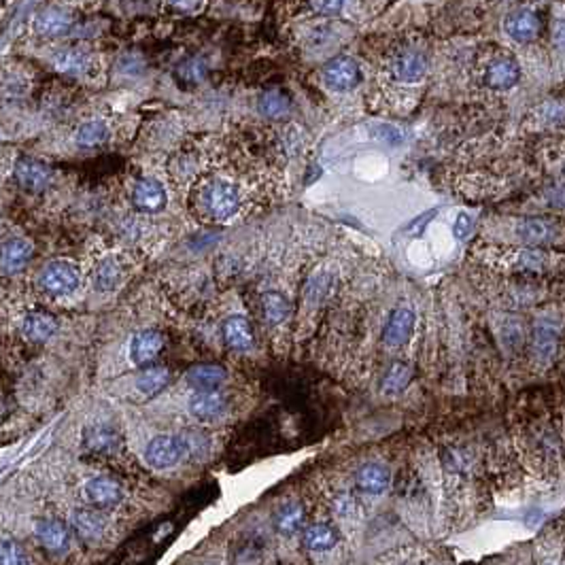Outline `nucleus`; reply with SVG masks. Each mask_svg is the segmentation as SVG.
<instances>
[{
	"label": "nucleus",
	"mask_w": 565,
	"mask_h": 565,
	"mask_svg": "<svg viewBox=\"0 0 565 565\" xmlns=\"http://www.w3.org/2000/svg\"><path fill=\"white\" fill-rule=\"evenodd\" d=\"M132 206L140 213H158L166 206V189L159 181L151 179V177H139L132 183L130 189Z\"/></svg>",
	"instance_id": "obj_10"
},
{
	"label": "nucleus",
	"mask_w": 565,
	"mask_h": 565,
	"mask_svg": "<svg viewBox=\"0 0 565 565\" xmlns=\"http://www.w3.org/2000/svg\"><path fill=\"white\" fill-rule=\"evenodd\" d=\"M147 464H151L153 468L164 470L173 468L186 457V446L179 436H158L147 445Z\"/></svg>",
	"instance_id": "obj_8"
},
{
	"label": "nucleus",
	"mask_w": 565,
	"mask_h": 565,
	"mask_svg": "<svg viewBox=\"0 0 565 565\" xmlns=\"http://www.w3.org/2000/svg\"><path fill=\"white\" fill-rule=\"evenodd\" d=\"M83 446L96 453H110L120 446V434L109 426H96L85 429Z\"/></svg>",
	"instance_id": "obj_31"
},
{
	"label": "nucleus",
	"mask_w": 565,
	"mask_h": 565,
	"mask_svg": "<svg viewBox=\"0 0 565 565\" xmlns=\"http://www.w3.org/2000/svg\"><path fill=\"white\" fill-rule=\"evenodd\" d=\"M0 565H28L26 551L15 540L0 542Z\"/></svg>",
	"instance_id": "obj_36"
},
{
	"label": "nucleus",
	"mask_w": 565,
	"mask_h": 565,
	"mask_svg": "<svg viewBox=\"0 0 565 565\" xmlns=\"http://www.w3.org/2000/svg\"><path fill=\"white\" fill-rule=\"evenodd\" d=\"M192 413L202 421H211L215 417L224 415L228 408V397L219 391H198L189 404Z\"/></svg>",
	"instance_id": "obj_22"
},
{
	"label": "nucleus",
	"mask_w": 565,
	"mask_h": 565,
	"mask_svg": "<svg viewBox=\"0 0 565 565\" xmlns=\"http://www.w3.org/2000/svg\"><path fill=\"white\" fill-rule=\"evenodd\" d=\"M186 378L196 391H219V387L228 378V372L217 364H200L194 366Z\"/></svg>",
	"instance_id": "obj_21"
},
{
	"label": "nucleus",
	"mask_w": 565,
	"mask_h": 565,
	"mask_svg": "<svg viewBox=\"0 0 565 565\" xmlns=\"http://www.w3.org/2000/svg\"><path fill=\"white\" fill-rule=\"evenodd\" d=\"M559 336H561V325L557 319L544 317L533 325L531 331V353L540 364H549L557 351Z\"/></svg>",
	"instance_id": "obj_9"
},
{
	"label": "nucleus",
	"mask_w": 565,
	"mask_h": 565,
	"mask_svg": "<svg viewBox=\"0 0 565 565\" xmlns=\"http://www.w3.org/2000/svg\"><path fill=\"white\" fill-rule=\"evenodd\" d=\"M36 538H39L41 546L53 555H64L71 549L72 531L71 527L60 519H41L36 523Z\"/></svg>",
	"instance_id": "obj_12"
},
{
	"label": "nucleus",
	"mask_w": 565,
	"mask_h": 565,
	"mask_svg": "<svg viewBox=\"0 0 565 565\" xmlns=\"http://www.w3.org/2000/svg\"><path fill=\"white\" fill-rule=\"evenodd\" d=\"M33 28L36 34L55 39V36L69 34L75 28V15L62 7H49L34 17Z\"/></svg>",
	"instance_id": "obj_14"
},
{
	"label": "nucleus",
	"mask_w": 565,
	"mask_h": 565,
	"mask_svg": "<svg viewBox=\"0 0 565 565\" xmlns=\"http://www.w3.org/2000/svg\"><path fill=\"white\" fill-rule=\"evenodd\" d=\"M355 481H358V489L361 493L380 495L385 493L387 487H389L391 474L383 464H366L359 468Z\"/></svg>",
	"instance_id": "obj_20"
},
{
	"label": "nucleus",
	"mask_w": 565,
	"mask_h": 565,
	"mask_svg": "<svg viewBox=\"0 0 565 565\" xmlns=\"http://www.w3.org/2000/svg\"><path fill=\"white\" fill-rule=\"evenodd\" d=\"M22 331L30 342H45L58 331V321H55V317L47 315V312H30L24 319Z\"/></svg>",
	"instance_id": "obj_26"
},
{
	"label": "nucleus",
	"mask_w": 565,
	"mask_h": 565,
	"mask_svg": "<svg viewBox=\"0 0 565 565\" xmlns=\"http://www.w3.org/2000/svg\"><path fill=\"white\" fill-rule=\"evenodd\" d=\"M166 5L181 15H194L202 9V0H166Z\"/></svg>",
	"instance_id": "obj_40"
},
{
	"label": "nucleus",
	"mask_w": 565,
	"mask_h": 565,
	"mask_svg": "<svg viewBox=\"0 0 565 565\" xmlns=\"http://www.w3.org/2000/svg\"><path fill=\"white\" fill-rule=\"evenodd\" d=\"M497 266L511 270L517 274L538 276L555 273L563 266L565 255L555 254V251L542 249V247H506V249H493Z\"/></svg>",
	"instance_id": "obj_2"
},
{
	"label": "nucleus",
	"mask_w": 565,
	"mask_h": 565,
	"mask_svg": "<svg viewBox=\"0 0 565 565\" xmlns=\"http://www.w3.org/2000/svg\"><path fill=\"white\" fill-rule=\"evenodd\" d=\"M472 230H474V221H472V217L468 213H462L455 221V228H453V232H455V236L459 238V241H465L472 235Z\"/></svg>",
	"instance_id": "obj_43"
},
{
	"label": "nucleus",
	"mask_w": 565,
	"mask_h": 565,
	"mask_svg": "<svg viewBox=\"0 0 565 565\" xmlns=\"http://www.w3.org/2000/svg\"><path fill=\"white\" fill-rule=\"evenodd\" d=\"M34 247L26 238H11L0 247V270L5 274H17L33 260Z\"/></svg>",
	"instance_id": "obj_17"
},
{
	"label": "nucleus",
	"mask_w": 565,
	"mask_h": 565,
	"mask_svg": "<svg viewBox=\"0 0 565 565\" xmlns=\"http://www.w3.org/2000/svg\"><path fill=\"white\" fill-rule=\"evenodd\" d=\"M415 330V312L407 309V306H400L391 312L389 321L385 325L383 331V342L387 347L397 349L404 347L410 340Z\"/></svg>",
	"instance_id": "obj_16"
},
{
	"label": "nucleus",
	"mask_w": 565,
	"mask_h": 565,
	"mask_svg": "<svg viewBox=\"0 0 565 565\" xmlns=\"http://www.w3.org/2000/svg\"><path fill=\"white\" fill-rule=\"evenodd\" d=\"M378 132H380L378 137L385 139L389 145H400L402 139H404L402 132L397 130V128H393V126H383Z\"/></svg>",
	"instance_id": "obj_44"
},
{
	"label": "nucleus",
	"mask_w": 565,
	"mask_h": 565,
	"mask_svg": "<svg viewBox=\"0 0 565 565\" xmlns=\"http://www.w3.org/2000/svg\"><path fill=\"white\" fill-rule=\"evenodd\" d=\"M323 81L334 91H351L361 83V69L349 55H338L323 69Z\"/></svg>",
	"instance_id": "obj_6"
},
{
	"label": "nucleus",
	"mask_w": 565,
	"mask_h": 565,
	"mask_svg": "<svg viewBox=\"0 0 565 565\" xmlns=\"http://www.w3.org/2000/svg\"><path fill=\"white\" fill-rule=\"evenodd\" d=\"M514 232L525 247L549 249L565 241V225L552 217H525L519 221Z\"/></svg>",
	"instance_id": "obj_3"
},
{
	"label": "nucleus",
	"mask_w": 565,
	"mask_h": 565,
	"mask_svg": "<svg viewBox=\"0 0 565 565\" xmlns=\"http://www.w3.org/2000/svg\"><path fill=\"white\" fill-rule=\"evenodd\" d=\"M410 380H413V366L407 364V361H396V364H391L389 370L385 372L380 391H383L385 396H396V393L407 389Z\"/></svg>",
	"instance_id": "obj_33"
},
{
	"label": "nucleus",
	"mask_w": 565,
	"mask_h": 565,
	"mask_svg": "<svg viewBox=\"0 0 565 565\" xmlns=\"http://www.w3.org/2000/svg\"><path fill=\"white\" fill-rule=\"evenodd\" d=\"M181 440L183 446H186V457H200L208 446V438L202 432H198V429H189L186 436H181Z\"/></svg>",
	"instance_id": "obj_38"
},
{
	"label": "nucleus",
	"mask_w": 565,
	"mask_h": 565,
	"mask_svg": "<svg viewBox=\"0 0 565 565\" xmlns=\"http://www.w3.org/2000/svg\"><path fill=\"white\" fill-rule=\"evenodd\" d=\"M260 309H262V317L263 321L270 325H279L290 317V300L282 296L281 292H266L260 298Z\"/></svg>",
	"instance_id": "obj_29"
},
{
	"label": "nucleus",
	"mask_w": 565,
	"mask_h": 565,
	"mask_svg": "<svg viewBox=\"0 0 565 565\" xmlns=\"http://www.w3.org/2000/svg\"><path fill=\"white\" fill-rule=\"evenodd\" d=\"M519 79L521 66L512 55H497V58H493L487 64V69H484V83H487L491 90L497 91L512 90L514 85L519 83Z\"/></svg>",
	"instance_id": "obj_11"
},
{
	"label": "nucleus",
	"mask_w": 565,
	"mask_h": 565,
	"mask_svg": "<svg viewBox=\"0 0 565 565\" xmlns=\"http://www.w3.org/2000/svg\"><path fill=\"white\" fill-rule=\"evenodd\" d=\"M552 43H555L557 49H563L565 52V20H559L552 26Z\"/></svg>",
	"instance_id": "obj_45"
},
{
	"label": "nucleus",
	"mask_w": 565,
	"mask_h": 565,
	"mask_svg": "<svg viewBox=\"0 0 565 565\" xmlns=\"http://www.w3.org/2000/svg\"><path fill=\"white\" fill-rule=\"evenodd\" d=\"M503 30L517 43H533L542 33V22L540 15L531 9H519L512 11L511 15H506L503 20Z\"/></svg>",
	"instance_id": "obj_13"
},
{
	"label": "nucleus",
	"mask_w": 565,
	"mask_h": 565,
	"mask_svg": "<svg viewBox=\"0 0 565 565\" xmlns=\"http://www.w3.org/2000/svg\"><path fill=\"white\" fill-rule=\"evenodd\" d=\"M536 120L544 126H557L565 121V104L563 102H544L536 109Z\"/></svg>",
	"instance_id": "obj_37"
},
{
	"label": "nucleus",
	"mask_w": 565,
	"mask_h": 565,
	"mask_svg": "<svg viewBox=\"0 0 565 565\" xmlns=\"http://www.w3.org/2000/svg\"><path fill=\"white\" fill-rule=\"evenodd\" d=\"M257 107H260V113L263 115V118L279 120V118H285V115L290 113L292 101L282 90H268L260 96V102H257Z\"/></svg>",
	"instance_id": "obj_34"
},
{
	"label": "nucleus",
	"mask_w": 565,
	"mask_h": 565,
	"mask_svg": "<svg viewBox=\"0 0 565 565\" xmlns=\"http://www.w3.org/2000/svg\"><path fill=\"white\" fill-rule=\"evenodd\" d=\"M389 72L396 81L419 83L427 72V55L419 49L404 47L391 58Z\"/></svg>",
	"instance_id": "obj_7"
},
{
	"label": "nucleus",
	"mask_w": 565,
	"mask_h": 565,
	"mask_svg": "<svg viewBox=\"0 0 565 565\" xmlns=\"http://www.w3.org/2000/svg\"><path fill=\"white\" fill-rule=\"evenodd\" d=\"M14 179L17 187L28 194H41L52 186L53 173L52 168L41 159L33 156H20L14 164Z\"/></svg>",
	"instance_id": "obj_5"
},
{
	"label": "nucleus",
	"mask_w": 565,
	"mask_h": 565,
	"mask_svg": "<svg viewBox=\"0 0 565 565\" xmlns=\"http://www.w3.org/2000/svg\"><path fill=\"white\" fill-rule=\"evenodd\" d=\"M85 495L88 500L94 503L96 508H110V506H118L124 497V491L113 478L107 476H96L85 484Z\"/></svg>",
	"instance_id": "obj_19"
},
{
	"label": "nucleus",
	"mask_w": 565,
	"mask_h": 565,
	"mask_svg": "<svg viewBox=\"0 0 565 565\" xmlns=\"http://www.w3.org/2000/svg\"><path fill=\"white\" fill-rule=\"evenodd\" d=\"M434 215H436V211L423 215V217H419V219L415 221V228H413V224H410V232H413V235H421L423 228H426V225L429 224V221H432Z\"/></svg>",
	"instance_id": "obj_46"
},
{
	"label": "nucleus",
	"mask_w": 565,
	"mask_h": 565,
	"mask_svg": "<svg viewBox=\"0 0 565 565\" xmlns=\"http://www.w3.org/2000/svg\"><path fill=\"white\" fill-rule=\"evenodd\" d=\"M79 281H81L79 268L66 260L49 262L39 276L43 292L52 293V296H69L79 287Z\"/></svg>",
	"instance_id": "obj_4"
},
{
	"label": "nucleus",
	"mask_w": 565,
	"mask_h": 565,
	"mask_svg": "<svg viewBox=\"0 0 565 565\" xmlns=\"http://www.w3.org/2000/svg\"><path fill=\"white\" fill-rule=\"evenodd\" d=\"M53 66L55 71H60L62 75L81 77L91 69V55L79 47L62 49V52L53 58Z\"/></svg>",
	"instance_id": "obj_23"
},
{
	"label": "nucleus",
	"mask_w": 565,
	"mask_h": 565,
	"mask_svg": "<svg viewBox=\"0 0 565 565\" xmlns=\"http://www.w3.org/2000/svg\"><path fill=\"white\" fill-rule=\"evenodd\" d=\"M221 336L224 342L235 351H249L255 345L254 328H251L249 319L241 315H232L221 325Z\"/></svg>",
	"instance_id": "obj_18"
},
{
	"label": "nucleus",
	"mask_w": 565,
	"mask_h": 565,
	"mask_svg": "<svg viewBox=\"0 0 565 565\" xmlns=\"http://www.w3.org/2000/svg\"><path fill=\"white\" fill-rule=\"evenodd\" d=\"M306 523V511L302 503L290 502L281 506L274 514V527L282 536H293V533L302 531Z\"/></svg>",
	"instance_id": "obj_25"
},
{
	"label": "nucleus",
	"mask_w": 565,
	"mask_h": 565,
	"mask_svg": "<svg viewBox=\"0 0 565 565\" xmlns=\"http://www.w3.org/2000/svg\"><path fill=\"white\" fill-rule=\"evenodd\" d=\"M164 336L158 330H143L132 338L130 358L137 366H151L164 351Z\"/></svg>",
	"instance_id": "obj_15"
},
{
	"label": "nucleus",
	"mask_w": 565,
	"mask_h": 565,
	"mask_svg": "<svg viewBox=\"0 0 565 565\" xmlns=\"http://www.w3.org/2000/svg\"><path fill=\"white\" fill-rule=\"evenodd\" d=\"M72 530L88 542H96L104 533V519L94 511H75L72 512Z\"/></svg>",
	"instance_id": "obj_32"
},
{
	"label": "nucleus",
	"mask_w": 565,
	"mask_h": 565,
	"mask_svg": "<svg viewBox=\"0 0 565 565\" xmlns=\"http://www.w3.org/2000/svg\"><path fill=\"white\" fill-rule=\"evenodd\" d=\"M143 66H145L143 55H140V53H126L124 58H121L120 69L126 71V72H130V75H137V72L143 71Z\"/></svg>",
	"instance_id": "obj_42"
},
{
	"label": "nucleus",
	"mask_w": 565,
	"mask_h": 565,
	"mask_svg": "<svg viewBox=\"0 0 565 565\" xmlns=\"http://www.w3.org/2000/svg\"><path fill=\"white\" fill-rule=\"evenodd\" d=\"M109 137H110V132L107 124H104V121L91 120L77 128L75 145L79 147V149H101V147L109 140Z\"/></svg>",
	"instance_id": "obj_28"
},
{
	"label": "nucleus",
	"mask_w": 565,
	"mask_h": 565,
	"mask_svg": "<svg viewBox=\"0 0 565 565\" xmlns=\"http://www.w3.org/2000/svg\"><path fill=\"white\" fill-rule=\"evenodd\" d=\"M347 0H311V9L319 15H336L345 7Z\"/></svg>",
	"instance_id": "obj_39"
},
{
	"label": "nucleus",
	"mask_w": 565,
	"mask_h": 565,
	"mask_svg": "<svg viewBox=\"0 0 565 565\" xmlns=\"http://www.w3.org/2000/svg\"><path fill=\"white\" fill-rule=\"evenodd\" d=\"M168 383H170V370L166 366H147L137 378L139 391H143L145 396H156V393L166 389V385Z\"/></svg>",
	"instance_id": "obj_35"
},
{
	"label": "nucleus",
	"mask_w": 565,
	"mask_h": 565,
	"mask_svg": "<svg viewBox=\"0 0 565 565\" xmlns=\"http://www.w3.org/2000/svg\"><path fill=\"white\" fill-rule=\"evenodd\" d=\"M192 208L202 219L225 224L243 208V192L235 181L221 175H202L192 187Z\"/></svg>",
	"instance_id": "obj_1"
},
{
	"label": "nucleus",
	"mask_w": 565,
	"mask_h": 565,
	"mask_svg": "<svg viewBox=\"0 0 565 565\" xmlns=\"http://www.w3.org/2000/svg\"><path fill=\"white\" fill-rule=\"evenodd\" d=\"M124 279V266L118 257H104L94 270V285L101 292H113Z\"/></svg>",
	"instance_id": "obj_30"
},
{
	"label": "nucleus",
	"mask_w": 565,
	"mask_h": 565,
	"mask_svg": "<svg viewBox=\"0 0 565 565\" xmlns=\"http://www.w3.org/2000/svg\"><path fill=\"white\" fill-rule=\"evenodd\" d=\"M546 205L555 208H565V183H555L546 189Z\"/></svg>",
	"instance_id": "obj_41"
},
{
	"label": "nucleus",
	"mask_w": 565,
	"mask_h": 565,
	"mask_svg": "<svg viewBox=\"0 0 565 565\" xmlns=\"http://www.w3.org/2000/svg\"><path fill=\"white\" fill-rule=\"evenodd\" d=\"M175 81L183 88H198V85L208 77V64L202 55H189L175 66L173 72Z\"/></svg>",
	"instance_id": "obj_24"
},
{
	"label": "nucleus",
	"mask_w": 565,
	"mask_h": 565,
	"mask_svg": "<svg viewBox=\"0 0 565 565\" xmlns=\"http://www.w3.org/2000/svg\"><path fill=\"white\" fill-rule=\"evenodd\" d=\"M302 542L312 552H325L338 544V531L328 523H312L304 527Z\"/></svg>",
	"instance_id": "obj_27"
}]
</instances>
